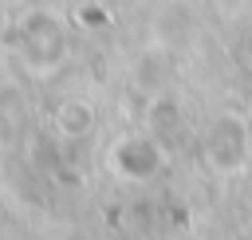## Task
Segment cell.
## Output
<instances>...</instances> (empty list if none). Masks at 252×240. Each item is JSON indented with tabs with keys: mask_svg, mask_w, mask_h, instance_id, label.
<instances>
[{
	"mask_svg": "<svg viewBox=\"0 0 252 240\" xmlns=\"http://www.w3.org/2000/svg\"><path fill=\"white\" fill-rule=\"evenodd\" d=\"M248 220H252V193H248Z\"/></svg>",
	"mask_w": 252,
	"mask_h": 240,
	"instance_id": "8",
	"label": "cell"
},
{
	"mask_svg": "<svg viewBox=\"0 0 252 240\" xmlns=\"http://www.w3.org/2000/svg\"><path fill=\"white\" fill-rule=\"evenodd\" d=\"M201 157L217 177H236L252 165V122L236 110H224L209 122L201 138Z\"/></svg>",
	"mask_w": 252,
	"mask_h": 240,
	"instance_id": "2",
	"label": "cell"
},
{
	"mask_svg": "<svg viewBox=\"0 0 252 240\" xmlns=\"http://www.w3.org/2000/svg\"><path fill=\"white\" fill-rule=\"evenodd\" d=\"M181 122V106L173 102V94H150V114H146V130L150 134H165Z\"/></svg>",
	"mask_w": 252,
	"mask_h": 240,
	"instance_id": "6",
	"label": "cell"
},
{
	"mask_svg": "<svg viewBox=\"0 0 252 240\" xmlns=\"http://www.w3.org/2000/svg\"><path fill=\"white\" fill-rule=\"evenodd\" d=\"M51 122H55V134H59V138L79 142V138H87V134L94 130L98 110H94L91 98H83V94H67V98L51 110Z\"/></svg>",
	"mask_w": 252,
	"mask_h": 240,
	"instance_id": "4",
	"label": "cell"
},
{
	"mask_svg": "<svg viewBox=\"0 0 252 240\" xmlns=\"http://www.w3.org/2000/svg\"><path fill=\"white\" fill-rule=\"evenodd\" d=\"M240 55H244V63H252V28L240 35Z\"/></svg>",
	"mask_w": 252,
	"mask_h": 240,
	"instance_id": "7",
	"label": "cell"
},
{
	"mask_svg": "<svg viewBox=\"0 0 252 240\" xmlns=\"http://www.w3.org/2000/svg\"><path fill=\"white\" fill-rule=\"evenodd\" d=\"M106 165H110V173L122 177V181H150V177L161 173L165 153H161V146H158V134L134 130V134H122V138L110 142Z\"/></svg>",
	"mask_w": 252,
	"mask_h": 240,
	"instance_id": "3",
	"label": "cell"
},
{
	"mask_svg": "<svg viewBox=\"0 0 252 240\" xmlns=\"http://www.w3.org/2000/svg\"><path fill=\"white\" fill-rule=\"evenodd\" d=\"M28 126V106L20 98V90H0V146H12Z\"/></svg>",
	"mask_w": 252,
	"mask_h": 240,
	"instance_id": "5",
	"label": "cell"
},
{
	"mask_svg": "<svg viewBox=\"0 0 252 240\" xmlns=\"http://www.w3.org/2000/svg\"><path fill=\"white\" fill-rule=\"evenodd\" d=\"M12 51L32 79H51L71 51V28L55 8L32 4L12 24Z\"/></svg>",
	"mask_w": 252,
	"mask_h": 240,
	"instance_id": "1",
	"label": "cell"
}]
</instances>
